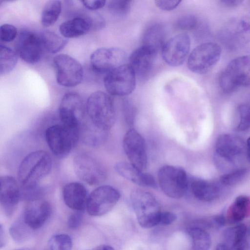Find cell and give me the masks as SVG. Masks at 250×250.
Instances as JSON below:
<instances>
[{"mask_svg": "<svg viewBox=\"0 0 250 250\" xmlns=\"http://www.w3.org/2000/svg\"><path fill=\"white\" fill-rule=\"evenodd\" d=\"M190 40L186 33L176 35L164 43L162 48L164 61L172 66H178L185 62L190 49Z\"/></svg>", "mask_w": 250, "mask_h": 250, "instance_id": "2e32d148", "label": "cell"}, {"mask_svg": "<svg viewBox=\"0 0 250 250\" xmlns=\"http://www.w3.org/2000/svg\"><path fill=\"white\" fill-rule=\"evenodd\" d=\"M83 5L87 9L91 10H96L103 7L106 1L104 0H92L81 1Z\"/></svg>", "mask_w": 250, "mask_h": 250, "instance_id": "f6af8a7d", "label": "cell"}, {"mask_svg": "<svg viewBox=\"0 0 250 250\" xmlns=\"http://www.w3.org/2000/svg\"><path fill=\"white\" fill-rule=\"evenodd\" d=\"M19 184L12 176L5 175L0 179V203L4 214L11 216L21 198Z\"/></svg>", "mask_w": 250, "mask_h": 250, "instance_id": "e0dca14e", "label": "cell"}, {"mask_svg": "<svg viewBox=\"0 0 250 250\" xmlns=\"http://www.w3.org/2000/svg\"><path fill=\"white\" fill-rule=\"evenodd\" d=\"M30 250L28 249H18V250Z\"/></svg>", "mask_w": 250, "mask_h": 250, "instance_id": "816d5d0a", "label": "cell"}, {"mask_svg": "<svg viewBox=\"0 0 250 250\" xmlns=\"http://www.w3.org/2000/svg\"><path fill=\"white\" fill-rule=\"evenodd\" d=\"M59 116L61 123L80 129L88 116L86 106L78 93L68 92L64 95L59 105Z\"/></svg>", "mask_w": 250, "mask_h": 250, "instance_id": "9c48e42d", "label": "cell"}, {"mask_svg": "<svg viewBox=\"0 0 250 250\" xmlns=\"http://www.w3.org/2000/svg\"><path fill=\"white\" fill-rule=\"evenodd\" d=\"M244 143L241 138L230 134H223L215 144L216 156L228 163L232 164L243 153Z\"/></svg>", "mask_w": 250, "mask_h": 250, "instance_id": "d6986e66", "label": "cell"}, {"mask_svg": "<svg viewBox=\"0 0 250 250\" xmlns=\"http://www.w3.org/2000/svg\"><path fill=\"white\" fill-rule=\"evenodd\" d=\"M130 201L139 225L150 228L159 224L161 213L160 205L150 192L137 189L130 194Z\"/></svg>", "mask_w": 250, "mask_h": 250, "instance_id": "277c9868", "label": "cell"}, {"mask_svg": "<svg viewBox=\"0 0 250 250\" xmlns=\"http://www.w3.org/2000/svg\"><path fill=\"white\" fill-rule=\"evenodd\" d=\"M221 52V47L215 43L201 44L190 53L188 59V67L195 73H206L217 63Z\"/></svg>", "mask_w": 250, "mask_h": 250, "instance_id": "30bf717a", "label": "cell"}, {"mask_svg": "<svg viewBox=\"0 0 250 250\" xmlns=\"http://www.w3.org/2000/svg\"><path fill=\"white\" fill-rule=\"evenodd\" d=\"M72 240L67 234H57L51 237L48 242L49 250H71Z\"/></svg>", "mask_w": 250, "mask_h": 250, "instance_id": "e575fe53", "label": "cell"}, {"mask_svg": "<svg viewBox=\"0 0 250 250\" xmlns=\"http://www.w3.org/2000/svg\"><path fill=\"white\" fill-rule=\"evenodd\" d=\"M116 172L133 183L144 187L156 188V182L152 175L144 172L130 163L120 162L114 166Z\"/></svg>", "mask_w": 250, "mask_h": 250, "instance_id": "44dd1931", "label": "cell"}, {"mask_svg": "<svg viewBox=\"0 0 250 250\" xmlns=\"http://www.w3.org/2000/svg\"><path fill=\"white\" fill-rule=\"evenodd\" d=\"M39 35L44 50L52 54L61 50L68 42L66 38L49 30L43 31Z\"/></svg>", "mask_w": 250, "mask_h": 250, "instance_id": "4dcf8cb0", "label": "cell"}, {"mask_svg": "<svg viewBox=\"0 0 250 250\" xmlns=\"http://www.w3.org/2000/svg\"><path fill=\"white\" fill-rule=\"evenodd\" d=\"M181 0H156L155 1L156 5L160 9L164 11H170L176 8Z\"/></svg>", "mask_w": 250, "mask_h": 250, "instance_id": "7bdbcfd3", "label": "cell"}, {"mask_svg": "<svg viewBox=\"0 0 250 250\" xmlns=\"http://www.w3.org/2000/svg\"><path fill=\"white\" fill-rule=\"evenodd\" d=\"M3 229L1 225L0 226V247L1 248L5 244V238Z\"/></svg>", "mask_w": 250, "mask_h": 250, "instance_id": "7dc6e473", "label": "cell"}, {"mask_svg": "<svg viewBox=\"0 0 250 250\" xmlns=\"http://www.w3.org/2000/svg\"><path fill=\"white\" fill-rule=\"evenodd\" d=\"M197 23V20L194 16L188 15L179 18L175 22V26L180 30L190 31L195 27Z\"/></svg>", "mask_w": 250, "mask_h": 250, "instance_id": "f35d334b", "label": "cell"}, {"mask_svg": "<svg viewBox=\"0 0 250 250\" xmlns=\"http://www.w3.org/2000/svg\"><path fill=\"white\" fill-rule=\"evenodd\" d=\"M248 170L246 168H239L222 175L220 181L223 185L232 186L240 182L246 176Z\"/></svg>", "mask_w": 250, "mask_h": 250, "instance_id": "8d00e7d4", "label": "cell"}, {"mask_svg": "<svg viewBox=\"0 0 250 250\" xmlns=\"http://www.w3.org/2000/svg\"><path fill=\"white\" fill-rule=\"evenodd\" d=\"M177 218L176 215L172 212L169 211L161 212L159 224L163 226H167L173 223Z\"/></svg>", "mask_w": 250, "mask_h": 250, "instance_id": "ee69618b", "label": "cell"}, {"mask_svg": "<svg viewBox=\"0 0 250 250\" xmlns=\"http://www.w3.org/2000/svg\"><path fill=\"white\" fill-rule=\"evenodd\" d=\"M158 179L162 190L172 198H182L188 188L186 172L180 167L168 165L161 167L158 173Z\"/></svg>", "mask_w": 250, "mask_h": 250, "instance_id": "52a82bcc", "label": "cell"}, {"mask_svg": "<svg viewBox=\"0 0 250 250\" xmlns=\"http://www.w3.org/2000/svg\"><path fill=\"white\" fill-rule=\"evenodd\" d=\"M90 60L93 70L106 75L125 63L126 54L120 48L102 47L96 49L91 54Z\"/></svg>", "mask_w": 250, "mask_h": 250, "instance_id": "4fadbf2b", "label": "cell"}, {"mask_svg": "<svg viewBox=\"0 0 250 250\" xmlns=\"http://www.w3.org/2000/svg\"><path fill=\"white\" fill-rule=\"evenodd\" d=\"M104 82L110 95L125 96L131 94L135 88L136 74L129 63H125L106 74Z\"/></svg>", "mask_w": 250, "mask_h": 250, "instance_id": "ba28073f", "label": "cell"}, {"mask_svg": "<svg viewBox=\"0 0 250 250\" xmlns=\"http://www.w3.org/2000/svg\"><path fill=\"white\" fill-rule=\"evenodd\" d=\"M17 34V29L12 24H4L0 27V39L3 42H9L13 41Z\"/></svg>", "mask_w": 250, "mask_h": 250, "instance_id": "ab89813d", "label": "cell"}, {"mask_svg": "<svg viewBox=\"0 0 250 250\" xmlns=\"http://www.w3.org/2000/svg\"><path fill=\"white\" fill-rule=\"evenodd\" d=\"M246 147L247 159L249 162L250 163V137L247 140Z\"/></svg>", "mask_w": 250, "mask_h": 250, "instance_id": "681fc988", "label": "cell"}, {"mask_svg": "<svg viewBox=\"0 0 250 250\" xmlns=\"http://www.w3.org/2000/svg\"><path fill=\"white\" fill-rule=\"evenodd\" d=\"M121 195L118 190L112 186H100L89 195L86 209L91 216H98L109 212L118 202Z\"/></svg>", "mask_w": 250, "mask_h": 250, "instance_id": "7c38bea8", "label": "cell"}, {"mask_svg": "<svg viewBox=\"0 0 250 250\" xmlns=\"http://www.w3.org/2000/svg\"><path fill=\"white\" fill-rule=\"evenodd\" d=\"M250 214V198L246 195L237 196L229 208L226 220L229 223L240 222Z\"/></svg>", "mask_w": 250, "mask_h": 250, "instance_id": "83f0119b", "label": "cell"}, {"mask_svg": "<svg viewBox=\"0 0 250 250\" xmlns=\"http://www.w3.org/2000/svg\"><path fill=\"white\" fill-rule=\"evenodd\" d=\"M87 250H115L114 248L112 247L106 245H102L99 246H97L95 248H92L91 249Z\"/></svg>", "mask_w": 250, "mask_h": 250, "instance_id": "c3c4849f", "label": "cell"}, {"mask_svg": "<svg viewBox=\"0 0 250 250\" xmlns=\"http://www.w3.org/2000/svg\"><path fill=\"white\" fill-rule=\"evenodd\" d=\"M65 205L75 211H83L89 196L86 188L81 183L71 182L65 184L62 190Z\"/></svg>", "mask_w": 250, "mask_h": 250, "instance_id": "7402d4cb", "label": "cell"}, {"mask_svg": "<svg viewBox=\"0 0 250 250\" xmlns=\"http://www.w3.org/2000/svg\"><path fill=\"white\" fill-rule=\"evenodd\" d=\"M86 107L91 122L99 128L109 131L116 119L114 102L111 96L102 91H95L88 98Z\"/></svg>", "mask_w": 250, "mask_h": 250, "instance_id": "7a4b0ae2", "label": "cell"}, {"mask_svg": "<svg viewBox=\"0 0 250 250\" xmlns=\"http://www.w3.org/2000/svg\"><path fill=\"white\" fill-rule=\"evenodd\" d=\"M52 167V160L48 152L38 150L29 153L21 162L18 170L21 188L39 185L50 172Z\"/></svg>", "mask_w": 250, "mask_h": 250, "instance_id": "6da1fadb", "label": "cell"}, {"mask_svg": "<svg viewBox=\"0 0 250 250\" xmlns=\"http://www.w3.org/2000/svg\"><path fill=\"white\" fill-rule=\"evenodd\" d=\"M165 30L164 26L155 23L148 27L145 31L142 45L151 46L158 51L162 49L165 42Z\"/></svg>", "mask_w": 250, "mask_h": 250, "instance_id": "f1b7e54d", "label": "cell"}, {"mask_svg": "<svg viewBox=\"0 0 250 250\" xmlns=\"http://www.w3.org/2000/svg\"><path fill=\"white\" fill-rule=\"evenodd\" d=\"M33 230L24 222L21 216L11 225L9 229V233L16 242L21 243L23 242L29 238Z\"/></svg>", "mask_w": 250, "mask_h": 250, "instance_id": "836d02e7", "label": "cell"}, {"mask_svg": "<svg viewBox=\"0 0 250 250\" xmlns=\"http://www.w3.org/2000/svg\"><path fill=\"white\" fill-rule=\"evenodd\" d=\"M62 11V2L58 0L47 1L41 14V23L45 27L53 25L57 21Z\"/></svg>", "mask_w": 250, "mask_h": 250, "instance_id": "1f68e13d", "label": "cell"}, {"mask_svg": "<svg viewBox=\"0 0 250 250\" xmlns=\"http://www.w3.org/2000/svg\"><path fill=\"white\" fill-rule=\"evenodd\" d=\"M157 52L151 46L142 45L130 54L129 64L136 76L141 79L149 76L154 66Z\"/></svg>", "mask_w": 250, "mask_h": 250, "instance_id": "ac0fdd59", "label": "cell"}, {"mask_svg": "<svg viewBox=\"0 0 250 250\" xmlns=\"http://www.w3.org/2000/svg\"><path fill=\"white\" fill-rule=\"evenodd\" d=\"M18 62L16 51L5 45H0V74L4 75L13 70Z\"/></svg>", "mask_w": 250, "mask_h": 250, "instance_id": "d6a6232c", "label": "cell"}, {"mask_svg": "<svg viewBox=\"0 0 250 250\" xmlns=\"http://www.w3.org/2000/svg\"><path fill=\"white\" fill-rule=\"evenodd\" d=\"M223 31V39L229 47L245 43L246 38L250 36V19L243 18L236 21Z\"/></svg>", "mask_w": 250, "mask_h": 250, "instance_id": "603a6c76", "label": "cell"}, {"mask_svg": "<svg viewBox=\"0 0 250 250\" xmlns=\"http://www.w3.org/2000/svg\"><path fill=\"white\" fill-rule=\"evenodd\" d=\"M58 83L72 87L79 84L83 78V69L80 62L67 54H59L53 58Z\"/></svg>", "mask_w": 250, "mask_h": 250, "instance_id": "8fae6325", "label": "cell"}, {"mask_svg": "<svg viewBox=\"0 0 250 250\" xmlns=\"http://www.w3.org/2000/svg\"><path fill=\"white\" fill-rule=\"evenodd\" d=\"M247 226L239 224L226 229L224 232L225 243L229 250H246L247 246Z\"/></svg>", "mask_w": 250, "mask_h": 250, "instance_id": "4316f807", "label": "cell"}, {"mask_svg": "<svg viewBox=\"0 0 250 250\" xmlns=\"http://www.w3.org/2000/svg\"><path fill=\"white\" fill-rule=\"evenodd\" d=\"M83 218V211H75L68 217L67 225L71 229H76L81 224Z\"/></svg>", "mask_w": 250, "mask_h": 250, "instance_id": "b9f144b4", "label": "cell"}, {"mask_svg": "<svg viewBox=\"0 0 250 250\" xmlns=\"http://www.w3.org/2000/svg\"><path fill=\"white\" fill-rule=\"evenodd\" d=\"M52 211L47 201L37 200L28 202L21 216L24 222L33 230L41 228L50 217Z\"/></svg>", "mask_w": 250, "mask_h": 250, "instance_id": "ffe728a7", "label": "cell"}, {"mask_svg": "<svg viewBox=\"0 0 250 250\" xmlns=\"http://www.w3.org/2000/svg\"><path fill=\"white\" fill-rule=\"evenodd\" d=\"M15 49L23 61L31 64L40 61L44 50L40 35L26 30L21 31L18 35Z\"/></svg>", "mask_w": 250, "mask_h": 250, "instance_id": "5bb4252c", "label": "cell"}, {"mask_svg": "<svg viewBox=\"0 0 250 250\" xmlns=\"http://www.w3.org/2000/svg\"><path fill=\"white\" fill-rule=\"evenodd\" d=\"M239 121L237 129L240 131L247 130L250 127V106L243 104L238 107Z\"/></svg>", "mask_w": 250, "mask_h": 250, "instance_id": "74e56055", "label": "cell"}, {"mask_svg": "<svg viewBox=\"0 0 250 250\" xmlns=\"http://www.w3.org/2000/svg\"><path fill=\"white\" fill-rule=\"evenodd\" d=\"M131 1L128 0H115L110 1L108 9L114 15L123 17L129 13L131 8Z\"/></svg>", "mask_w": 250, "mask_h": 250, "instance_id": "d590c367", "label": "cell"}, {"mask_svg": "<svg viewBox=\"0 0 250 250\" xmlns=\"http://www.w3.org/2000/svg\"><path fill=\"white\" fill-rule=\"evenodd\" d=\"M123 146L130 163L141 170L147 163L145 142L141 135L135 129H129L125 135Z\"/></svg>", "mask_w": 250, "mask_h": 250, "instance_id": "9a60e30c", "label": "cell"}, {"mask_svg": "<svg viewBox=\"0 0 250 250\" xmlns=\"http://www.w3.org/2000/svg\"><path fill=\"white\" fill-rule=\"evenodd\" d=\"M46 143L54 155L60 159L67 157L80 140V129L62 123L49 126L45 130Z\"/></svg>", "mask_w": 250, "mask_h": 250, "instance_id": "3957f363", "label": "cell"}, {"mask_svg": "<svg viewBox=\"0 0 250 250\" xmlns=\"http://www.w3.org/2000/svg\"><path fill=\"white\" fill-rule=\"evenodd\" d=\"M92 28L89 19L78 17L62 22L59 26L62 36L66 39L77 38L87 33Z\"/></svg>", "mask_w": 250, "mask_h": 250, "instance_id": "d4e9b609", "label": "cell"}, {"mask_svg": "<svg viewBox=\"0 0 250 250\" xmlns=\"http://www.w3.org/2000/svg\"><path fill=\"white\" fill-rule=\"evenodd\" d=\"M219 84L226 93L250 86V55L240 56L230 62L220 75Z\"/></svg>", "mask_w": 250, "mask_h": 250, "instance_id": "5b68a950", "label": "cell"}, {"mask_svg": "<svg viewBox=\"0 0 250 250\" xmlns=\"http://www.w3.org/2000/svg\"><path fill=\"white\" fill-rule=\"evenodd\" d=\"M190 188L192 194L196 199L204 202L215 200L220 193V188L217 184L201 179L192 181Z\"/></svg>", "mask_w": 250, "mask_h": 250, "instance_id": "484cf974", "label": "cell"}, {"mask_svg": "<svg viewBox=\"0 0 250 250\" xmlns=\"http://www.w3.org/2000/svg\"><path fill=\"white\" fill-rule=\"evenodd\" d=\"M220 2L226 6L231 7L240 5L243 2V1L240 0H222Z\"/></svg>", "mask_w": 250, "mask_h": 250, "instance_id": "bcb514c9", "label": "cell"}, {"mask_svg": "<svg viewBox=\"0 0 250 250\" xmlns=\"http://www.w3.org/2000/svg\"><path fill=\"white\" fill-rule=\"evenodd\" d=\"M123 109L127 123L130 125H132L136 115V109L134 105L129 100L125 99L123 101Z\"/></svg>", "mask_w": 250, "mask_h": 250, "instance_id": "60d3db41", "label": "cell"}, {"mask_svg": "<svg viewBox=\"0 0 250 250\" xmlns=\"http://www.w3.org/2000/svg\"><path fill=\"white\" fill-rule=\"evenodd\" d=\"M215 250H229V249L225 243H222L217 245Z\"/></svg>", "mask_w": 250, "mask_h": 250, "instance_id": "f907efd6", "label": "cell"}, {"mask_svg": "<svg viewBox=\"0 0 250 250\" xmlns=\"http://www.w3.org/2000/svg\"><path fill=\"white\" fill-rule=\"evenodd\" d=\"M191 241L190 250H209L211 244L209 234L204 229L192 226L186 229Z\"/></svg>", "mask_w": 250, "mask_h": 250, "instance_id": "f546056e", "label": "cell"}, {"mask_svg": "<svg viewBox=\"0 0 250 250\" xmlns=\"http://www.w3.org/2000/svg\"><path fill=\"white\" fill-rule=\"evenodd\" d=\"M108 132L96 126L87 117L80 127V140L89 147H98L106 142Z\"/></svg>", "mask_w": 250, "mask_h": 250, "instance_id": "cb8c5ba5", "label": "cell"}, {"mask_svg": "<svg viewBox=\"0 0 250 250\" xmlns=\"http://www.w3.org/2000/svg\"><path fill=\"white\" fill-rule=\"evenodd\" d=\"M74 172L82 181L91 186H96L104 181L106 170L103 165L92 154L78 152L73 158Z\"/></svg>", "mask_w": 250, "mask_h": 250, "instance_id": "8992f818", "label": "cell"}]
</instances>
